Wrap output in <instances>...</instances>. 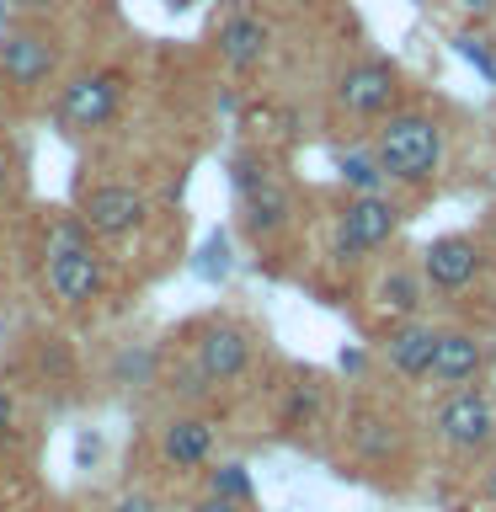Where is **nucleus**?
<instances>
[{
    "label": "nucleus",
    "mask_w": 496,
    "mask_h": 512,
    "mask_svg": "<svg viewBox=\"0 0 496 512\" xmlns=\"http://www.w3.org/2000/svg\"><path fill=\"white\" fill-rule=\"evenodd\" d=\"M486 496H491V507H496V464H486Z\"/></svg>",
    "instance_id": "obj_26"
},
{
    "label": "nucleus",
    "mask_w": 496,
    "mask_h": 512,
    "mask_svg": "<svg viewBox=\"0 0 496 512\" xmlns=\"http://www.w3.org/2000/svg\"><path fill=\"white\" fill-rule=\"evenodd\" d=\"M422 272H411V267H384L379 272V283H374V304L384 315H395V320H411L416 315V304H422Z\"/></svg>",
    "instance_id": "obj_16"
},
{
    "label": "nucleus",
    "mask_w": 496,
    "mask_h": 512,
    "mask_svg": "<svg viewBox=\"0 0 496 512\" xmlns=\"http://www.w3.org/2000/svg\"><path fill=\"white\" fill-rule=\"evenodd\" d=\"M400 230V208L384 192H352L347 208L336 214V235H331V256L342 267L374 256L379 246H390V235Z\"/></svg>",
    "instance_id": "obj_4"
},
{
    "label": "nucleus",
    "mask_w": 496,
    "mask_h": 512,
    "mask_svg": "<svg viewBox=\"0 0 496 512\" xmlns=\"http://www.w3.org/2000/svg\"><path fill=\"white\" fill-rule=\"evenodd\" d=\"M454 48H459V54L470 59L475 70H480V75H486L491 86H496V54L486 48V38H475V32H459V38H454Z\"/></svg>",
    "instance_id": "obj_20"
},
{
    "label": "nucleus",
    "mask_w": 496,
    "mask_h": 512,
    "mask_svg": "<svg viewBox=\"0 0 496 512\" xmlns=\"http://www.w3.org/2000/svg\"><path fill=\"white\" fill-rule=\"evenodd\" d=\"M480 368H486V347H480V336H470V331H438L432 368H427V379L438 384V390H464V384L480 379Z\"/></svg>",
    "instance_id": "obj_12"
},
{
    "label": "nucleus",
    "mask_w": 496,
    "mask_h": 512,
    "mask_svg": "<svg viewBox=\"0 0 496 512\" xmlns=\"http://www.w3.org/2000/svg\"><path fill=\"white\" fill-rule=\"evenodd\" d=\"M432 432L454 454H475V448H486L496 438V400L470 390V384L464 390H443L438 411H432Z\"/></svg>",
    "instance_id": "obj_7"
},
{
    "label": "nucleus",
    "mask_w": 496,
    "mask_h": 512,
    "mask_svg": "<svg viewBox=\"0 0 496 512\" xmlns=\"http://www.w3.org/2000/svg\"><path fill=\"white\" fill-rule=\"evenodd\" d=\"M123 96H128L123 70H86L59 91L54 112H59L64 128H75V134H96V128H107L123 112Z\"/></svg>",
    "instance_id": "obj_5"
},
{
    "label": "nucleus",
    "mask_w": 496,
    "mask_h": 512,
    "mask_svg": "<svg viewBox=\"0 0 496 512\" xmlns=\"http://www.w3.org/2000/svg\"><path fill=\"white\" fill-rule=\"evenodd\" d=\"M278 422H283L288 432H315V427H326V390H320L315 379H299L294 390H288V400H283Z\"/></svg>",
    "instance_id": "obj_17"
},
{
    "label": "nucleus",
    "mask_w": 496,
    "mask_h": 512,
    "mask_svg": "<svg viewBox=\"0 0 496 512\" xmlns=\"http://www.w3.org/2000/svg\"><path fill=\"white\" fill-rule=\"evenodd\" d=\"M480 272V246L470 235H438L422 251V278L432 294H464Z\"/></svg>",
    "instance_id": "obj_10"
},
{
    "label": "nucleus",
    "mask_w": 496,
    "mask_h": 512,
    "mask_svg": "<svg viewBox=\"0 0 496 512\" xmlns=\"http://www.w3.org/2000/svg\"><path fill=\"white\" fill-rule=\"evenodd\" d=\"M400 102V75L390 59H352L342 75H336V107L352 112V118H390Z\"/></svg>",
    "instance_id": "obj_8"
},
{
    "label": "nucleus",
    "mask_w": 496,
    "mask_h": 512,
    "mask_svg": "<svg viewBox=\"0 0 496 512\" xmlns=\"http://www.w3.org/2000/svg\"><path fill=\"white\" fill-rule=\"evenodd\" d=\"M208 491H214V496H230V502H240V507H251V470H246L240 459L214 464V470H208Z\"/></svg>",
    "instance_id": "obj_19"
},
{
    "label": "nucleus",
    "mask_w": 496,
    "mask_h": 512,
    "mask_svg": "<svg viewBox=\"0 0 496 512\" xmlns=\"http://www.w3.org/2000/svg\"><path fill=\"white\" fill-rule=\"evenodd\" d=\"M251 358H256V342L246 326H230V320H219V326H208L198 336V374L208 384H235L251 374Z\"/></svg>",
    "instance_id": "obj_9"
},
{
    "label": "nucleus",
    "mask_w": 496,
    "mask_h": 512,
    "mask_svg": "<svg viewBox=\"0 0 496 512\" xmlns=\"http://www.w3.org/2000/svg\"><path fill=\"white\" fill-rule=\"evenodd\" d=\"M80 219L96 240L118 246V240H134L144 224H150V198L134 182H96L86 198H80Z\"/></svg>",
    "instance_id": "obj_6"
},
{
    "label": "nucleus",
    "mask_w": 496,
    "mask_h": 512,
    "mask_svg": "<svg viewBox=\"0 0 496 512\" xmlns=\"http://www.w3.org/2000/svg\"><path fill=\"white\" fill-rule=\"evenodd\" d=\"M432 347H438V331L422 326V320H400V326L390 331V342H384V358H390V368L400 379H427V368H432Z\"/></svg>",
    "instance_id": "obj_15"
},
{
    "label": "nucleus",
    "mask_w": 496,
    "mask_h": 512,
    "mask_svg": "<svg viewBox=\"0 0 496 512\" xmlns=\"http://www.w3.org/2000/svg\"><path fill=\"white\" fill-rule=\"evenodd\" d=\"M6 182H11V166H6V155H0V198H6Z\"/></svg>",
    "instance_id": "obj_27"
},
{
    "label": "nucleus",
    "mask_w": 496,
    "mask_h": 512,
    "mask_svg": "<svg viewBox=\"0 0 496 512\" xmlns=\"http://www.w3.org/2000/svg\"><path fill=\"white\" fill-rule=\"evenodd\" d=\"M214 448H219V432L208 416H176L160 432V459L171 470H208L214 464Z\"/></svg>",
    "instance_id": "obj_13"
},
{
    "label": "nucleus",
    "mask_w": 496,
    "mask_h": 512,
    "mask_svg": "<svg viewBox=\"0 0 496 512\" xmlns=\"http://www.w3.org/2000/svg\"><path fill=\"white\" fill-rule=\"evenodd\" d=\"M43 278H48V294L64 310H86V304L102 294L107 283V267H102V251H96V235L86 230V219H54L48 224V240H43Z\"/></svg>",
    "instance_id": "obj_1"
},
{
    "label": "nucleus",
    "mask_w": 496,
    "mask_h": 512,
    "mask_svg": "<svg viewBox=\"0 0 496 512\" xmlns=\"http://www.w3.org/2000/svg\"><path fill=\"white\" fill-rule=\"evenodd\" d=\"M11 6H22V11H59L64 0H11Z\"/></svg>",
    "instance_id": "obj_25"
},
{
    "label": "nucleus",
    "mask_w": 496,
    "mask_h": 512,
    "mask_svg": "<svg viewBox=\"0 0 496 512\" xmlns=\"http://www.w3.org/2000/svg\"><path fill=\"white\" fill-rule=\"evenodd\" d=\"M187 512H246V507H240V502H230V496H214V491H208L203 502H192Z\"/></svg>",
    "instance_id": "obj_23"
},
{
    "label": "nucleus",
    "mask_w": 496,
    "mask_h": 512,
    "mask_svg": "<svg viewBox=\"0 0 496 512\" xmlns=\"http://www.w3.org/2000/svg\"><path fill=\"white\" fill-rule=\"evenodd\" d=\"M454 6L464 16H475V22H486V16H496V0H454Z\"/></svg>",
    "instance_id": "obj_24"
},
{
    "label": "nucleus",
    "mask_w": 496,
    "mask_h": 512,
    "mask_svg": "<svg viewBox=\"0 0 496 512\" xmlns=\"http://www.w3.org/2000/svg\"><path fill=\"white\" fill-rule=\"evenodd\" d=\"M336 171H342L347 192H384V160L379 150H368V144H358V150H342V160H336Z\"/></svg>",
    "instance_id": "obj_18"
},
{
    "label": "nucleus",
    "mask_w": 496,
    "mask_h": 512,
    "mask_svg": "<svg viewBox=\"0 0 496 512\" xmlns=\"http://www.w3.org/2000/svg\"><path fill=\"white\" fill-rule=\"evenodd\" d=\"M107 512H160V502H155V496H144V491H128V496H118Z\"/></svg>",
    "instance_id": "obj_22"
},
{
    "label": "nucleus",
    "mask_w": 496,
    "mask_h": 512,
    "mask_svg": "<svg viewBox=\"0 0 496 512\" xmlns=\"http://www.w3.org/2000/svg\"><path fill=\"white\" fill-rule=\"evenodd\" d=\"M374 150L384 160V176L400 187H427L443 166V123L432 112H390L379 118V139Z\"/></svg>",
    "instance_id": "obj_2"
},
{
    "label": "nucleus",
    "mask_w": 496,
    "mask_h": 512,
    "mask_svg": "<svg viewBox=\"0 0 496 512\" xmlns=\"http://www.w3.org/2000/svg\"><path fill=\"white\" fill-rule=\"evenodd\" d=\"M16 432V395L6 390V379H0V443H6Z\"/></svg>",
    "instance_id": "obj_21"
},
{
    "label": "nucleus",
    "mask_w": 496,
    "mask_h": 512,
    "mask_svg": "<svg viewBox=\"0 0 496 512\" xmlns=\"http://www.w3.org/2000/svg\"><path fill=\"white\" fill-rule=\"evenodd\" d=\"M54 64V38H43V32H6L0 38V80L16 91H38L54 75Z\"/></svg>",
    "instance_id": "obj_11"
},
{
    "label": "nucleus",
    "mask_w": 496,
    "mask_h": 512,
    "mask_svg": "<svg viewBox=\"0 0 496 512\" xmlns=\"http://www.w3.org/2000/svg\"><path fill=\"white\" fill-rule=\"evenodd\" d=\"M214 43H219V59L230 64L235 75H251L256 64L267 59V48H272V27L256 22V16H246V11H235V16H224V22H219Z\"/></svg>",
    "instance_id": "obj_14"
},
{
    "label": "nucleus",
    "mask_w": 496,
    "mask_h": 512,
    "mask_svg": "<svg viewBox=\"0 0 496 512\" xmlns=\"http://www.w3.org/2000/svg\"><path fill=\"white\" fill-rule=\"evenodd\" d=\"M230 182H235V198H240V230L251 240H272V235L288 230V219H294V192H288V182L256 150L230 155Z\"/></svg>",
    "instance_id": "obj_3"
}]
</instances>
